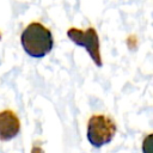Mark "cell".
I'll use <instances>...</instances> for the list:
<instances>
[{"label": "cell", "instance_id": "cell-1", "mask_svg": "<svg viewBox=\"0 0 153 153\" xmlns=\"http://www.w3.org/2000/svg\"><path fill=\"white\" fill-rule=\"evenodd\" d=\"M20 42L24 51L35 59L48 55L54 45L51 31L38 22L30 23L22 32Z\"/></svg>", "mask_w": 153, "mask_h": 153}, {"label": "cell", "instance_id": "cell-2", "mask_svg": "<svg viewBox=\"0 0 153 153\" xmlns=\"http://www.w3.org/2000/svg\"><path fill=\"white\" fill-rule=\"evenodd\" d=\"M116 130V122L111 117L106 115H92L87 122L86 136L93 147L99 148L114 139Z\"/></svg>", "mask_w": 153, "mask_h": 153}, {"label": "cell", "instance_id": "cell-3", "mask_svg": "<svg viewBox=\"0 0 153 153\" xmlns=\"http://www.w3.org/2000/svg\"><path fill=\"white\" fill-rule=\"evenodd\" d=\"M68 38L76 45H80L87 50L92 61L96 66L102 67V57H100V49H99V38L98 33L94 27L90 26L86 30H80L76 27H71L67 30Z\"/></svg>", "mask_w": 153, "mask_h": 153}, {"label": "cell", "instance_id": "cell-4", "mask_svg": "<svg viewBox=\"0 0 153 153\" xmlns=\"http://www.w3.org/2000/svg\"><path fill=\"white\" fill-rule=\"evenodd\" d=\"M20 130V121L14 111L2 110L0 111V140L10 141L14 139Z\"/></svg>", "mask_w": 153, "mask_h": 153}, {"label": "cell", "instance_id": "cell-5", "mask_svg": "<svg viewBox=\"0 0 153 153\" xmlns=\"http://www.w3.org/2000/svg\"><path fill=\"white\" fill-rule=\"evenodd\" d=\"M31 153H44V151H43L39 146L35 145V146L32 147V149H31Z\"/></svg>", "mask_w": 153, "mask_h": 153}]
</instances>
